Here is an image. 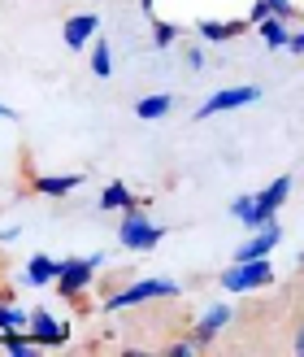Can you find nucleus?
<instances>
[{
	"label": "nucleus",
	"mask_w": 304,
	"mask_h": 357,
	"mask_svg": "<svg viewBox=\"0 0 304 357\" xmlns=\"http://www.w3.org/2000/svg\"><path fill=\"white\" fill-rule=\"evenodd\" d=\"M265 9H270L274 17H287V22L296 17V5H291V0H265Z\"/></svg>",
	"instance_id": "4be33fe9"
},
{
	"label": "nucleus",
	"mask_w": 304,
	"mask_h": 357,
	"mask_svg": "<svg viewBox=\"0 0 304 357\" xmlns=\"http://www.w3.org/2000/svg\"><path fill=\"white\" fill-rule=\"evenodd\" d=\"M170 296H178L174 279H135L122 292L104 296V310H131V305H144V301H170Z\"/></svg>",
	"instance_id": "7ed1b4c3"
},
{
	"label": "nucleus",
	"mask_w": 304,
	"mask_h": 357,
	"mask_svg": "<svg viewBox=\"0 0 304 357\" xmlns=\"http://www.w3.org/2000/svg\"><path fill=\"white\" fill-rule=\"evenodd\" d=\"M291 188H296V178H291V174H278L274 183H265V188L257 192V201H261V209H265V213H274V218H278V209L287 205V196H291Z\"/></svg>",
	"instance_id": "f8f14e48"
},
{
	"label": "nucleus",
	"mask_w": 304,
	"mask_h": 357,
	"mask_svg": "<svg viewBox=\"0 0 304 357\" xmlns=\"http://www.w3.org/2000/svg\"><path fill=\"white\" fill-rule=\"evenodd\" d=\"M265 17H270V9H265V0H257V5H253V13H248V22H253V26H261Z\"/></svg>",
	"instance_id": "5701e85b"
},
{
	"label": "nucleus",
	"mask_w": 304,
	"mask_h": 357,
	"mask_svg": "<svg viewBox=\"0 0 304 357\" xmlns=\"http://www.w3.org/2000/svg\"><path fill=\"white\" fill-rule=\"evenodd\" d=\"M261 100V87L257 83H243V87H222V92H213L200 109H195V118H218V114H230V109H243V105Z\"/></svg>",
	"instance_id": "39448f33"
},
{
	"label": "nucleus",
	"mask_w": 304,
	"mask_h": 357,
	"mask_svg": "<svg viewBox=\"0 0 304 357\" xmlns=\"http://www.w3.org/2000/svg\"><path fill=\"white\" fill-rule=\"evenodd\" d=\"M26 327H31V314L0 305V331H26Z\"/></svg>",
	"instance_id": "6ab92c4d"
},
{
	"label": "nucleus",
	"mask_w": 304,
	"mask_h": 357,
	"mask_svg": "<svg viewBox=\"0 0 304 357\" xmlns=\"http://www.w3.org/2000/svg\"><path fill=\"white\" fill-rule=\"evenodd\" d=\"M287 52H296V57H304V31H296V35H291V44H287Z\"/></svg>",
	"instance_id": "a878e982"
},
{
	"label": "nucleus",
	"mask_w": 304,
	"mask_h": 357,
	"mask_svg": "<svg viewBox=\"0 0 304 357\" xmlns=\"http://www.w3.org/2000/svg\"><path fill=\"white\" fill-rule=\"evenodd\" d=\"M83 170H70V174H40L35 178V192L40 196H52V201H61V196H70V192H79L83 188Z\"/></svg>",
	"instance_id": "9d476101"
},
{
	"label": "nucleus",
	"mask_w": 304,
	"mask_h": 357,
	"mask_svg": "<svg viewBox=\"0 0 304 357\" xmlns=\"http://www.w3.org/2000/svg\"><path fill=\"white\" fill-rule=\"evenodd\" d=\"M218 279H222V288H226L230 296H243V292L270 288V283H274V266H270V257H257V261H230Z\"/></svg>",
	"instance_id": "f03ea898"
},
{
	"label": "nucleus",
	"mask_w": 304,
	"mask_h": 357,
	"mask_svg": "<svg viewBox=\"0 0 304 357\" xmlns=\"http://www.w3.org/2000/svg\"><path fill=\"white\" fill-rule=\"evenodd\" d=\"M96 31H100V17L96 13H74V17H65V26H61V40H65V48H87L96 40Z\"/></svg>",
	"instance_id": "6e6552de"
},
{
	"label": "nucleus",
	"mask_w": 304,
	"mask_h": 357,
	"mask_svg": "<svg viewBox=\"0 0 304 357\" xmlns=\"http://www.w3.org/2000/svg\"><path fill=\"white\" fill-rule=\"evenodd\" d=\"M26 335L35 344H44V349H57V344H65L70 340V327L65 323H57L48 310H35L31 314V327H26Z\"/></svg>",
	"instance_id": "423d86ee"
},
{
	"label": "nucleus",
	"mask_w": 304,
	"mask_h": 357,
	"mask_svg": "<svg viewBox=\"0 0 304 357\" xmlns=\"http://www.w3.org/2000/svg\"><path fill=\"white\" fill-rule=\"evenodd\" d=\"M187 66L191 70H205V48H187Z\"/></svg>",
	"instance_id": "393cba45"
},
{
	"label": "nucleus",
	"mask_w": 304,
	"mask_h": 357,
	"mask_svg": "<svg viewBox=\"0 0 304 357\" xmlns=\"http://www.w3.org/2000/svg\"><path fill=\"white\" fill-rule=\"evenodd\" d=\"M178 40V26H170V22H152V44L157 48H170Z\"/></svg>",
	"instance_id": "412c9836"
},
{
	"label": "nucleus",
	"mask_w": 304,
	"mask_h": 357,
	"mask_svg": "<svg viewBox=\"0 0 304 357\" xmlns=\"http://www.w3.org/2000/svg\"><path fill=\"white\" fill-rule=\"evenodd\" d=\"M0 118H13V109H5V105H0Z\"/></svg>",
	"instance_id": "c85d7f7f"
},
{
	"label": "nucleus",
	"mask_w": 304,
	"mask_h": 357,
	"mask_svg": "<svg viewBox=\"0 0 304 357\" xmlns=\"http://www.w3.org/2000/svg\"><path fill=\"white\" fill-rule=\"evenodd\" d=\"M152 5H157V0H139V9H144V13H152Z\"/></svg>",
	"instance_id": "cd10ccee"
},
{
	"label": "nucleus",
	"mask_w": 304,
	"mask_h": 357,
	"mask_svg": "<svg viewBox=\"0 0 304 357\" xmlns=\"http://www.w3.org/2000/svg\"><path fill=\"white\" fill-rule=\"evenodd\" d=\"M230 314H235L230 305H213V310H205V318H200V323H195V331H191V340L200 344V349H205V344H213V340H218V335L226 331Z\"/></svg>",
	"instance_id": "1a4fd4ad"
},
{
	"label": "nucleus",
	"mask_w": 304,
	"mask_h": 357,
	"mask_svg": "<svg viewBox=\"0 0 304 357\" xmlns=\"http://www.w3.org/2000/svg\"><path fill=\"white\" fill-rule=\"evenodd\" d=\"M5 349L13 357H31L35 353V340H31V335H22V331H5Z\"/></svg>",
	"instance_id": "aec40b11"
},
{
	"label": "nucleus",
	"mask_w": 304,
	"mask_h": 357,
	"mask_svg": "<svg viewBox=\"0 0 304 357\" xmlns=\"http://www.w3.org/2000/svg\"><path fill=\"white\" fill-rule=\"evenodd\" d=\"M100 209H118V213H127V209H135V192L127 188V183H104V192H100Z\"/></svg>",
	"instance_id": "dca6fc26"
},
{
	"label": "nucleus",
	"mask_w": 304,
	"mask_h": 357,
	"mask_svg": "<svg viewBox=\"0 0 304 357\" xmlns=\"http://www.w3.org/2000/svg\"><path fill=\"white\" fill-rule=\"evenodd\" d=\"M300 271H304V253H300Z\"/></svg>",
	"instance_id": "c756f323"
},
{
	"label": "nucleus",
	"mask_w": 304,
	"mask_h": 357,
	"mask_svg": "<svg viewBox=\"0 0 304 357\" xmlns=\"http://www.w3.org/2000/svg\"><path fill=\"white\" fill-rule=\"evenodd\" d=\"M195 349H200V344H195V340H187V344H170L166 353H170V357H191Z\"/></svg>",
	"instance_id": "b1692460"
},
{
	"label": "nucleus",
	"mask_w": 304,
	"mask_h": 357,
	"mask_svg": "<svg viewBox=\"0 0 304 357\" xmlns=\"http://www.w3.org/2000/svg\"><path fill=\"white\" fill-rule=\"evenodd\" d=\"M57 275H61V261L57 257H48V253H35L31 261H26V283L31 288H48V283H57Z\"/></svg>",
	"instance_id": "4468645a"
},
{
	"label": "nucleus",
	"mask_w": 304,
	"mask_h": 357,
	"mask_svg": "<svg viewBox=\"0 0 304 357\" xmlns=\"http://www.w3.org/2000/svg\"><path fill=\"white\" fill-rule=\"evenodd\" d=\"M92 75L96 79H109L113 75V52L104 40H92Z\"/></svg>",
	"instance_id": "a211bd4d"
},
{
	"label": "nucleus",
	"mask_w": 304,
	"mask_h": 357,
	"mask_svg": "<svg viewBox=\"0 0 304 357\" xmlns=\"http://www.w3.org/2000/svg\"><path fill=\"white\" fill-rule=\"evenodd\" d=\"M230 218H239L248 231H261V227L274 222V213H265L257 196H235V201H230Z\"/></svg>",
	"instance_id": "9b49d317"
},
{
	"label": "nucleus",
	"mask_w": 304,
	"mask_h": 357,
	"mask_svg": "<svg viewBox=\"0 0 304 357\" xmlns=\"http://www.w3.org/2000/svg\"><path fill=\"white\" fill-rule=\"evenodd\" d=\"M104 266V257L100 253H92V257H70V261H61V275H57V292L65 296V301H74V296H83L87 288L96 283V271Z\"/></svg>",
	"instance_id": "20e7f679"
},
{
	"label": "nucleus",
	"mask_w": 304,
	"mask_h": 357,
	"mask_svg": "<svg viewBox=\"0 0 304 357\" xmlns=\"http://www.w3.org/2000/svg\"><path fill=\"white\" fill-rule=\"evenodd\" d=\"M291 349H296V357H304V323H300V331H296V344H291Z\"/></svg>",
	"instance_id": "bb28decb"
},
{
	"label": "nucleus",
	"mask_w": 304,
	"mask_h": 357,
	"mask_svg": "<svg viewBox=\"0 0 304 357\" xmlns=\"http://www.w3.org/2000/svg\"><path fill=\"white\" fill-rule=\"evenodd\" d=\"M118 240H122V248H131V253H152V248L166 240V227L161 222H152L144 209H127L122 213V222H118Z\"/></svg>",
	"instance_id": "f257e3e1"
},
{
	"label": "nucleus",
	"mask_w": 304,
	"mask_h": 357,
	"mask_svg": "<svg viewBox=\"0 0 304 357\" xmlns=\"http://www.w3.org/2000/svg\"><path fill=\"white\" fill-rule=\"evenodd\" d=\"M257 31H261V40L270 44V48H287V44H291V26H287V17H274V13H270Z\"/></svg>",
	"instance_id": "f3484780"
},
{
	"label": "nucleus",
	"mask_w": 304,
	"mask_h": 357,
	"mask_svg": "<svg viewBox=\"0 0 304 357\" xmlns=\"http://www.w3.org/2000/svg\"><path fill=\"white\" fill-rule=\"evenodd\" d=\"M278 244H282V227H278V218H274L270 227L253 231V240H248V244H239V248H235V261H257V257H270Z\"/></svg>",
	"instance_id": "0eeeda50"
},
{
	"label": "nucleus",
	"mask_w": 304,
	"mask_h": 357,
	"mask_svg": "<svg viewBox=\"0 0 304 357\" xmlns=\"http://www.w3.org/2000/svg\"><path fill=\"white\" fill-rule=\"evenodd\" d=\"M239 31H248V22H222V17H200V22H195V35H200L205 44H226V40H235Z\"/></svg>",
	"instance_id": "ddd939ff"
},
{
	"label": "nucleus",
	"mask_w": 304,
	"mask_h": 357,
	"mask_svg": "<svg viewBox=\"0 0 304 357\" xmlns=\"http://www.w3.org/2000/svg\"><path fill=\"white\" fill-rule=\"evenodd\" d=\"M170 109H174V96L170 92H152V96H144V100L135 105V118L139 122H161Z\"/></svg>",
	"instance_id": "2eb2a0df"
}]
</instances>
